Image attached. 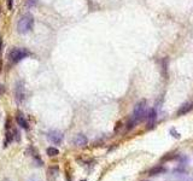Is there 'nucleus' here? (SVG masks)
Masks as SVG:
<instances>
[{"mask_svg":"<svg viewBox=\"0 0 193 181\" xmlns=\"http://www.w3.org/2000/svg\"><path fill=\"white\" fill-rule=\"evenodd\" d=\"M30 52L26 50V48H22V47H13L11 48L7 53V58H9V62L11 64H17L18 62L23 61L24 58H27L30 56Z\"/></svg>","mask_w":193,"mask_h":181,"instance_id":"1","label":"nucleus"},{"mask_svg":"<svg viewBox=\"0 0 193 181\" xmlns=\"http://www.w3.org/2000/svg\"><path fill=\"white\" fill-rule=\"evenodd\" d=\"M34 28V17L31 13L23 15L17 23V30L21 34H27L28 32L33 30Z\"/></svg>","mask_w":193,"mask_h":181,"instance_id":"2","label":"nucleus"},{"mask_svg":"<svg viewBox=\"0 0 193 181\" xmlns=\"http://www.w3.org/2000/svg\"><path fill=\"white\" fill-rule=\"evenodd\" d=\"M145 111H146V100H140L139 103L135 104V108H134V111H133V116L130 118L134 120L135 123H138L145 116Z\"/></svg>","mask_w":193,"mask_h":181,"instance_id":"3","label":"nucleus"},{"mask_svg":"<svg viewBox=\"0 0 193 181\" xmlns=\"http://www.w3.org/2000/svg\"><path fill=\"white\" fill-rule=\"evenodd\" d=\"M15 100L16 103L21 105L24 100H26V87H24V82L17 81L16 87H15Z\"/></svg>","mask_w":193,"mask_h":181,"instance_id":"4","label":"nucleus"},{"mask_svg":"<svg viewBox=\"0 0 193 181\" xmlns=\"http://www.w3.org/2000/svg\"><path fill=\"white\" fill-rule=\"evenodd\" d=\"M47 138H48V140H50L51 143H53V144H55V145H59V144H62L64 135H63V133L59 132V130H51V132L47 133Z\"/></svg>","mask_w":193,"mask_h":181,"instance_id":"5","label":"nucleus"},{"mask_svg":"<svg viewBox=\"0 0 193 181\" xmlns=\"http://www.w3.org/2000/svg\"><path fill=\"white\" fill-rule=\"evenodd\" d=\"M73 143L75 146H79V147H83V146H86L87 143H88V139H87V136L83 135V134H76L75 138H74Z\"/></svg>","mask_w":193,"mask_h":181,"instance_id":"6","label":"nucleus"},{"mask_svg":"<svg viewBox=\"0 0 193 181\" xmlns=\"http://www.w3.org/2000/svg\"><path fill=\"white\" fill-rule=\"evenodd\" d=\"M156 118H157L156 110H155V109H150V110H148V112H147V116H146L147 123H148V128H150V129L153 127Z\"/></svg>","mask_w":193,"mask_h":181,"instance_id":"7","label":"nucleus"},{"mask_svg":"<svg viewBox=\"0 0 193 181\" xmlns=\"http://www.w3.org/2000/svg\"><path fill=\"white\" fill-rule=\"evenodd\" d=\"M27 152L30 154L31 157H33V159H34V161L37 163V165H42V164H44L42 159H41V157H40V154H37V151L35 150V149H34V147H33V146H30V147L28 149Z\"/></svg>","mask_w":193,"mask_h":181,"instance_id":"8","label":"nucleus"},{"mask_svg":"<svg viewBox=\"0 0 193 181\" xmlns=\"http://www.w3.org/2000/svg\"><path fill=\"white\" fill-rule=\"evenodd\" d=\"M192 109H193L192 103H186V104L181 105V106L179 108L177 112H176V115H177V116H184V115H186V114H188Z\"/></svg>","mask_w":193,"mask_h":181,"instance_id":"9","label":"nucleus"},{"mask_svg":"<svg viewBox=\"0 0 193 181\" xmlns=\"http://www.w3.org/2000/svg\"><path fill=\"white\" fill-rule=\"evenodd\" d=\"M16 121H17V123H18L23 129H29V125H28L27 120H26L24 115H23L21 111H18V112L16 114Z\"/></svg>","mask_w":193,"mask_h":181,"instance_id":"10","label":"nucleus"},{"mask_svg":"<svg viewBox=\"0 0 193 181\" xmlns=\"http://www.w3.org/2000/svg\"><path fill=\"white\" fill-rule=\"evenodd\" d=\"M166 172V168H164L163 165H156L153 168H151L148 170V175L150 176H155V175H159V174H163Z\"/></svg>","mask_w":193,"mask_h":181,"instance_id":"11","label":"nucleus"},{"mask_svg":"<svg viewBox=\"0 0 193 181\" xmlns=\"http://www.w3.org/2000/svg\"><path fill=\"white\" fill-rule=\"evenodd\" d=\"M15 139V134H13V129L12 130H7L6 132V136H5V146H7L9 144H11Z\"/></svg>","mask_w":193,"mask_h":181,"instance_id":"12","label":"nucleus"},{"mask_svg":"<svg viewBox=\"0 0 193 181\" xmlns=\"http://www.w3.org/2000/svg\"><path fill=\"white\" fill-rule=\"evenodd\" d=\"M58 173H59L58 167H51L48 169V176H52V180H55V178L58 176Z\"/></svg>","mask_w":193,"mask_h":181,"instance_id":"13","label":"nucleus"},{"mask_svg":"<svg viewBox=\"0 0 193 181\" xmlns=\"http://www.w3.org/2000/svg\"><path fill=\"white\" fill-rule=\"evenodd\" d=\"M46 154H48L50 157H55V156L59 154V150L55 149V147H48L46 150Z\"/></svg>","mask_w":193,"mask_h":181,"instance_id":"14","label":"nucleus"},{"mask_svg":"<svg viewBox=\"0 0 193 181\" xmlns=\"http://www.w3.org/2000/svg\"><path fill=\"white\" fill-rule=\"evenodd\" d=\"M162 69H163V75L166 76V71L168 70V58H164L162 61Z\"/></svg>","mask_w":193,"mask_h":181,"instance_id":"15","label":"nucleus"},{"mask_svg":"<svg viewBox=\"0 0 193 181\" xmlns=\"http://www.w3.org/2000/svg\"><path fill=\"white\" fill-rule=\"evenodd\" d=\"M169 133L171 134V136H173V138H176V139H180V136H181V135H180V133H179V132H177L175 128H171V129L169 130Z\"/></svg>","mask_w":193,"mask_h":181,"instance_id":"16","label":"nucleus"},{"mask_svg":"<svg viewBox=\"0 0 193 181\" xmlns=\"http://www.w3.org/2000/svg\"><path fill=\"white\" fill-rule=\"evenodd\" d=\"M37 4V0H27V2H26V5H27V7H34V6H36Z\"/></svg>","mask_w":193,"mask_h":181,"instance_id":"17","label":"nucleus"},{"mask_svg":"<svg viewBox=\"0 0 193 181\" xmlns=\"http://www.w3.org/2000/svg\"><path fill=\"white\" fill-rule=\"evenodd\" d=\"M6 6H7V10H12V7H13V0H7L6 1Z\"/></svg>","mask_w":193,"mask_h":181,"instance_id":"18","label":"nucleus"},{"mask_svg":"<svg viewBox=\"0 0 193 181\" xmlns=\"http://www.w3.org/2000/svg\"><path fill=\"white\" fill-rule=\"evenodd\" d=\"M13 134H15V140H16V141H19V140H21V135H19L18 132H17L16 129H13Z\"/></svg>","mask_w":193,"mask_h":181,"instance_id":"19","label":"nucleus"},{"mask_svg":"<svg viewBox=\"0 0 193 181\" xmlns=\"http://www.w3.org/2000/svg\"><path fill=\"white\" fill-rule=\"evenodd\" d=\"M4 93H5V86L2 83H0V97L4 95Z\"/></svg>","mask_w":193,"mask_h":181,"instance_id":"20","label":"nucleus"},{"mask_svg":"<svg viewBox=\"0 0 193 181\" xmlns=\"http://www.w3.org/2000/svg\"><path fill=\"white\" fill-rule=\"evenodd\" d=\"M121 126H122V122H117V123H116V127H115V132H117L121 128Z\"/></svg>","mask_w":193,"mask_h":181,"instance_id":"21","label":"nucleus"},{"mask_svg":"<svg viewBox=\"0 0 193 181\" xmlns=\"http://www.w3.org/2000/svg\"><path fill=\"white\" fill-rule=\"evenodd\" d=\"M1 46H2V39L0 37V51H1Z\"/></svg>","mask_w":193,"mask_h":181,"instance_id":"22","label":"nucleus"},{"mask_svg":"<svg viewBox=\"0 0 193 181\" xmlns=\"http://www.w3.org/2000/svg\"><path fill=\"white\" fill-rule=\"evenodd\" d=\"M1 66H2V63H1V61H0V71H1Z\"/></svg>","mask_w":193,"mask_h":181,"instance_id":"23","label":"nucleus"},{"mask_svg":"<svg viewBox=\"0 0 193 181\" xmlns=\"http://www.w3.org/2000/svg\"><path fill=\"white\" fill-rule=\"evenodd\" d=\"M2 181H11V180H10V179H4Z\"/></svg>","mask_w":193,"mask_h":181,"instance_id":"24","label":"nucleus"},{"mask_svg":"<svg viewBox=\"0 0 193 181\" xmlns=\"http://www.w3.org/2000/svg\"><path fill=\"white\" fill-rule=\"evenodd\" d=\"M81 181H86V180H81Z\"/></svg>","mask_w":193,"mask_h":181,"instance_id":"25","label":"nucleus"},{"mask_svg":"<svg viewBox=\"0 0 193 181\" xmlns=\"http://www.w3.org/2000/svg\"><path fill=\"white\" fill-rule=\"evenodd\" d=\"M31 181H33V180H31Z\"/></svg>","mask_w":193,"mask_h":181,"instance_id":"26","label":"nucleus"}]
</instances>
